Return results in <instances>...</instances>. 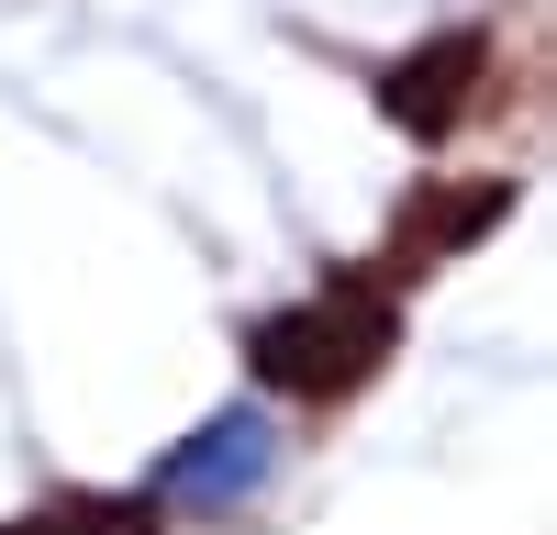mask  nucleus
<instances>
[{
	"instance_id": "f257e3e1",
	"label": "nucleus",
	"mask_w": 557,
	"mask_h": 535,
	"mask_svg": "<svg viewBox=\"0 0 557 535\" xmlns=\"http://www.w3.org/2000/svg\"><path fill=\"white\" fill-rule=\"evenodd\" d=\"M480 78H491V34H435L424 57H401V67L380 78V112H391L401 134H446L457 112L480 101Z\"/></svg>"
},
{
	"instance_id": "f03ea898",
	"label": "nucleus",
	"mask_w": 557,
	"mask_h": 535,
	"mask_svg": "<svg viewBox=\"0 0 557 535\" xmlns=\"http://www.w3.org/2000/svg\"><path fill=\"white\" fill-rule=\"evenodd\" d=\"M502 212H513V178H469V190H435L424 212H401V279H424L435 257L480 246V235H491Z\"/></svg>"
},
{
	"instance_id": "7ed1b4c3",
	"label": "nucleus",
	"mask_w": 557,
	"mask_h": 535,
	"mask_svg": "<svg viewBox=\"0 0 557 535\" xmlns=\"http://www.w3.org/2000/svg\"><path fill=\"white\" fill-rule=\"evenodd\" d=\"M0 535H157V502H57V513L0 524Z\"/></svg>"
}]
</instances>
